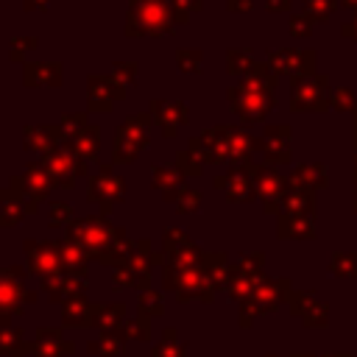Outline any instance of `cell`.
Listing matches in <instances>:
<instances>
[{"label":"cell","instance_id":"cell-23","mask_svg":"<svg viewBox=\"0 0 357 357\" xmlns=\"http://www.w3.org/2000/svg\"><path fill=\"white\" fill-rule=\"evenodd\" d=\"M42 290H45V296H47L53 304H64V301H70V298H75V296H86V279L59 273V276L42 279Z\"/></svg>","mask_w":357,"mask_h":357},{"label":"cell","instance_id":"cell-21","mask_svg":"<svg viewBox=\"0 0 357 357\" xmlns=\"http://www.w3.org/2000/svg\"><path fill=\"white\" fill-rule=\"evenodd\" d=\"M22 145L25 151L33 153H47L59 145H64V131L59 123H45V126H25L22 128Z\"/></svg>","mask_w":357,"mask_h":357},{"label":"cell","instance_id":"cell-54","mask_svg":"<svg viewBox=\"0 0 357 357\" xmlns=\"http://www.w3.org/2000/svg\"><path fill=\"white\" fill-rule=\"evenodd\" d=\"M226 8H229L231 14H243V11H251L254 3H251V0H226Z\"/></svg>","mask_w":357,"mask_h":357},{"label":"cell","instance_id":"cell-25","mask_svg":"<svg viewBox=\"0 0 357 357\" xmlns=\"http://www.w3.org/2000/svg\"><path fill=\"white\" fill-rule=\"evenodd\" d=\"M28 215V201L20 190H14L11 184L6 190H0V226L11 229L17 223H22V218Z\"/></svg>","mask_w":357,"mask_h":357},{"label":"cell","instance_id":"cell-42","mask_svg":"<svg viewBox=\"0 0 357 357\" xmlns=\"http://www.w3.org/2000/svg\"><path fill=\"white\" fill-rule=\"evenodd\" d=\"M337 6H340V0H304V11L315 20V25L326 22L337 11Z\"/></svg>","mask_w":357,"mask_h":357},{"label":"cell","instance_id":"cell-58","mask_svg":"<svg viewBox=\"0 0 357 357\" xmlns=\"http://www.w3.org/2000/svg\"><path fill=\"white\" fill-rule=\"evenodd\" d=\"M340 6H346V8H351V11H357V0H340Z\"/></svg>","mask_w":357,"mask_h":357},{"label":"cell","instance_id":"cell-55","mask_svg":"<svg viewBox=\"0 0 357 357\" xmlns=\"http://www.w3.org/2000/svg\"><path fill=\"white\" fill-rule=\"evenodd\" d=\"M290 6H293V0H265V8H268L271 14H279V11H290Z\"/></svg>","mask_w":357,"mask_h":357},{"label":"cell","instance_id":"cell-8","mask_svg":"<svg viewBox=\"0 0 357 357\" xmlns=\"http://www.w3.org/2000/svg\"><path fill=\"white\" fill-rule=\"evenodd\" d=\"M39 162H42V167L47 170L53 187H67V190H70V187H75V178H81V176L89 173L86 162H84L73 148H67V145H59V148L42 153Z\"/></svg>","mask_w":357,"mask_h":357},{"label":"cell","instance_id":"cell-59","mask_svg":"<svg viewBox=\"0 0 357 357\" xmlns=\"http://www.w3.org/2000/svg\"><path fill=\"white\" fill-rule=\"evenodd\" d=\"M351 114H354V151H357V109Z\"/></svg>","mask_w":357,"mask_h":357},{"label":"cell","instance_id":"cell-2","mask_svg":"<svg viewBox=\"0 0 357 357\" xmlns=\"http://www.w3.org/2000/svg\"><path fill=\"white\" fill-rule=\"evenodd\" d=\"M279 86V75L268 67V61H257L254 73L248 78H240L234 86L226 89V98L231 103V112L245 123H262L268 112L276 103L273 89Z\"/></svg>","mask_w":357,"mask_h":357},{"label":"cell","instance_id":"cell-38","mask_svg":"<svg viewBox=\"0 0 357 357\" xmlns=\"http://www.w3.org/2000/svg\"><path fill=\"white\" fill-rule=\"evenodd\" d=\"M148 321H151V318H145V315L137 312V318H126V321H123L120 335H123L126 340H142V343H148V340H151V324H148Z\"/></svg>","mask_w":357,"mask_h":357},{"label":"cell","instance_id":"cell-40","mask_svg":"<svg viewBox=\"0 0 357 357\" xmlns=\"http://www.w3.org/2000/svg\"><path fill=\"white\" fill-rule=\"evenodd\" d=\"M176 64L181 73L195 75L204 70V53L198 47H181V50H176Z\"/></svg>","mask_w":357,"mask_h":357},{"label":"cell","instance_id":"cell-52","mask_svg":"<svg viewBox=\"0 0 357 357\" xmlns=\"http://www.w3.org/2000/svg\"><path fill=\"white\" fill-rule=\"evenodd\" d=\"M112 284H114L117 290H128V287H137V276L131 273L128 265H120V268L112 271Z\"/></svg>","mask_w":357,"mask_h":357},{"label":"cell","instance_id":"cell-51","mask_svg":"<svg viewBox=\"0 0 357 357\" xmlns=\"http://www.w3.org/2000/svg\"><path fill=\"white\" fill-rule=\"evenodd\" d=\"M204 0H173V8H176V20L178 25H184L195 11H201Z\"/></svg>","mask_w":357,"mask_h":357},{"label":"cell","instance_id":"cell-37","mask_svg":"<svg viewBox=\"0 0 357 357\" xmlns=\"http://www.w3.org/2000/svg\"><path fill=\"white\" fill-rule=\"evenodd\" d=\"M137 312L145 315V318H162V315H165V296H162L159 290H145V293H139Z\"/></svg>","mask_w":357,"mask_h":357},{"label":"cell","instance_id":"cell-36","mask_svg":"<svg viewBox=\"0 0 357 357\" xmlns=\"http://www.w3.org/2000/svg\"><path fill=\"white\" fill-rule=\"evenodd\" d=\"M28 346L22 326H0V354H22Z\"/></svg>","mask_w":357,"mask_h":357},{"label":"cell","instance_id":"cell-61","mask_svg":"<svg viewBox=\"0 0 357 357\" xmlns=\"http://www.w3.org/2000/svg\"><path fill=\"white\" fill-rule=\"evenodd\" d=\"M354 212H357V195H354Z\"/></svg>","mask_w":357,"mask_h":357},{"label":"cell","instance_id":"cell-27","mask_svg":"<svg viewBox=\"0 0 357 357\" xmlns=\"http://www.w3.org/2000/svg\"><path fill=\"white\" fill-rule=\"evenodd\" d=\"M59 254H61V268L67 276H78V279H86V271H89V254L73 243L70 237L59 240Z\"/></svg>","mask_w":357,"mask_h":357},{"label":"cell","instance_id":"cell-6","mask_svg":"<svg viewBox=\"0 0 357 357\" xmlns=\"http://www.w3.org/2000/svg\"><path fill=\"white\" fill-rule=\"evenodd\" d=\"M290 109L298 114H321L332 109L329 75L315 73L304 78H290Z\"/></svg>","mask_w":357,"mask_h":357},{"label":"cell","instance_id":"cell-20","mask_svg":"<svg viewBox=\"0 0 357 357\" xmlns=\"http://www.w3.org/2000/svg\"><path fill=\"white\" fill-rule=\"evenodd\" d=\"M215 187L223 190L231 204H245V201H251L257 195L254 178H251V173L245 167H229V173L215 176Z\"/></svg>","mask_w":357,"mask_h":357},{"label":"cell","instance_id":"cell-3","mask_svg":"<svg viewBox=\"0 0 357 357\" xmlns=\"http://www.w3.org/2000/svg\"><path fill=\"white\" fill-rule=\"evenodd\" d=\"M178 25L173 0H131L126 14V36H165Z\"/></svg>","mask_w":357,"mask_h":357},{"label":"cell","instance_id":"cell-11","mask_svg":"<svg viewBox=\"0 0 357 357\" xmlns=\"http://www.w3.org/2000/svg\"><path fill=\"white\" fill-rule=\"evenodd\" d=\"M86 198L100 206V215H109L114 204L126 198V181L112 173V165H100V170L86 181Z\"/></svg>","mask_w":357,"mask_h":357},{"label":"cell","instance_id":"cell-17","mask_svg":"<svg viewBox=\"0 0 357 357\" xmlns=\"http://www.w3.org/2000/svg\"><path fill=\"white\" fill-rule=\"evenodd\" d=\"M187 151H192L204 165H223V162H229V156H226L223 123L206 128V131L198 134V137H192V139L187 142Z\"/></svg>","mask_w":357,"mask_h":357},{"label":"cell","instance_id":"cell-50","mask_svg":"<svg viewBox=\"0 0 357 357\" xmlns=\"http://www.w3.org/2000/svg\"><path fill=\"white\" fill-rule=\"evenodd\" d=\"M332 109L335 112H354L357 109V98L349 86H335L332 89Z\"/></svg>","mask_w":357,"mask_h":357},{"label":"cell","instance_id":"cell-46","mask_svg":"<svg viewBox=\"0 0 357 357\" xmlns=\"http://www.w3.org/2000/svg\"><path fill=\"white\" fill-rule=\"evenodd\" d=\"M47 223L53 229H61V226H70L73 223V206L67 201H53L50 209H47Z\"/></svg>","mask_w":357,"mask_h":357},{"label":"cell","instance_id":"cell-35","mask_svg":"<svg viewBox=\"0 0 357 357\" xmlns=\"http://www.w3.org/2000/svg\"><path fill=\"white\" fill-rule=\"evenodd\" d=\"M279 237H312L315 229H312V218L307 215H279Z\"/></svg>","mask_w":357,"mask_h":357},{"label":"cell","instance_id":"cell-14","mask_svg":"<svg viewBox=\"0 0 357 357\" xmlns=\"http://www.w3.org/2000/svg\"><path fill=\"white\" fill-rule=\"evenodd\" d=\"M22 248H25V257H28V273H36L39 279L64 273L61 254H59V240H25Z\"/></svg>","mask_w":357,"mask_h":357},{"label":"cell","instance_id":"cell-19","mask_svg":"<svg viewBox=\"0 0 357 357\" xmlns=\"http://www.w3.org/2000/svg\"><path fill=\"white\" fill-rule=\"evenodd\" d=\"M73 351H75V346L64 337V332L47 329V326H39L33 332V340H28V346H25V354H33V357H64Z\"/></svg>","mask_w":357,"mask_h":357},{"label":"cell","instance_id":"cell-26","mask_svg":"<svg viewBox=\"0 0 357 357\" xmlns=\"http://www.w3.org/2000/svg\"><path fill=\"white\" fill-rule=\"evenodd\" d=\"M290 184L296 187H304V190H321V187H329V170L324 162H304V165H296L293 173L287 176Z\"/></svg>","mask_w":357,"mask_h":357},{"label":"cell","instance_id":"cell-41","mask_svg":"<svg viewBox=\"0 0 357 357\" xmlns=\"http://www.w3.org/2000/svg\"><path fill=\"white\" fill-rule=\"evenodd\" d=\"M190 243H192V240H190L187 231H181V229L167 226V229L162 231V254H165V257H170V254L181 251V248H187Z\"/></svg>","mask_w":357,"mask_h":357},{"label":"cell","instance_id":"cell-44","mask_svg":"<svg viewBox=\"0 0 357 357\" xmlns=\"http://www.w3.org/2000/svg\"><path fill=\"white\" fill-rule=\"evenodd\" d=\"M312 28H315V20H312L307 11L290 14V22H287V31H290V36H296V39H307V36L312 33Z\"/></svg>","mask_w":357,"mask_h":357},{"label":"cell","instance_id":"cell-56","mask_svg":"<svg viewBox=\"0 0 357 357\" xmlns=\"http://www.w3.org/2000/svg\"><path fill=\"white\" fill-rule=\"evenodd\" d=\"M340 33H343L346 39H351V42L357 45V14H354V20H351V22H343V28H340Z\"/></svg>","mask_w":357,"mask_h":357},{"label":"cell","instance_id":"cell-60","mask_svg":"<svg viewBox=\"0 0 357 357\" xmlns=\"http://www.w3.org/2000/svg\"><path fill=\"white\" fill-rule=\"evenodd\" d=\"M354 181H357V151H354Z\"/></svg>","mask_w":357,"mask_h":357},{"label":"cell","instance_id":"cell-13","mask_svg":"<svg viewBox=\"0 0 357 357\" xmlns=\"http://www.w3.org/2000/svg\"><path fill=\"white\" fill-rule=\"evenodd\" d=\"M11 187L25 195V201H28V215H36V212H39V201H45V198L50 195L53 181H50L47 170L42 167V162H31L22 176H11Z\"/></svg>","mask_w":357,"mask_h":357},{"label":"cell","instance_id":"cell-29","mask_svg":"<svg viewBox=\"0 0 357 357\" xmlns=\"http://www.w3.org/2000/svg\"><path fill=\"white\" fill-rule=\"evenodd\" d=\"M64 145L73 148L84 162H95L98 153H100V128L95 123H89L84 131H78L75 137H70Z\"/></svg>","mask_w":357,"mask_h":357},{"label":"cell","instance_id":"cell-28","mask_svg":"<svg viewBox=\"0 0 357 357\" xmlns=\"http://www.w3.org/2000/svg\"><path fill=\"white\" fill-rule=\"evenodd\" d=\"M151 184H153V190H159L162 192V198L165 201H176V195L184 190V173L181 170H176V167H162V165H153V170H151Z\"/></svg>","mask_w":357,"mask_h":357},{"label":"cell","instance_id":"cell-49","mask_svg":"<svg viewBox=\"0 0 357 357\" xmlns=\"http://www.w3.org/2000/svg\"><path fill=\"white\" fill-rule=\"evenodd\" d=\"M176 170H181L184 176H201V170H204V162L192 153V151H178L176 153Z\"/></svg>","mask_w":357,"mask_h":357},{"label":"cell","instance_id":"cell-15","mask_svg":"<svg viewBox=\"0 0 357 357\" xmlns=\"http://www.w3.org/2000/svg\"><path fill=\"white\" fill-rule=\"evenodd\" d=\"M126 98V86L106 73L86 75V109L89 112H112L117 100Z\"/></svg>","mask_w":357,"mask_h":357},{"label":"cell","instance_id":"cell-12","mask_svg":"<svg viewBox=\"0 0 357 357\" xmlns=\"http://www.w3.org/2000/svg\"><path fill=\"white\" fill-rule=\"evenodd\" d=\"M293 128L287 123H276V126H265L262 137L257 139V151L262 153V165L268 167H279V165H290L293 162Z\"/></svg>","mask_w":357,"mask_h":357},{"label":"cell","instance_id":"cell-31","mask_svg":"<svg viewBox=\"0 0 357 357\" xmlns=\"http://www.w3.org/2000/svg\"><path fill=\"white\" fill-rule=\"evenodd\" d=\"M282 212L284 215H307V218H312V212H315V195L310 190H304V187L290 184L287 192H284V198H282Z\"/></svg>","mask_w":357,"mask_h":357},{"label":"cell","instance_id":"cell-9","mask_svg":"<svg viewBox=\"0 0 357 357\" xmlns=\"http://www.w3.org/2000/svg\"><path fill=\"white\" fill-rule=\"evenodd\" d=\"M245 170L254 178V190H257V195L262 201V209L271 212V215L279 212L282 209V198H284V192L290 187V178L282 176L276 167H268L262 162H251V165H245Z\"/></svg>","mask_w":357,"mask_h":357},{"label":"cell","instance_id":"cell-16","mask_svg":"<svg viewBox=\"0 0 357 357\" xmlns=\"http://www.w3.org/2000/svg\"><path fill=\"white\" fill-rule=\"evenodd\" d=\"M148 112L153 114V123L159 126L162 137H167V139L176 137V131L190 123V109H187V103H181V100L153 98L151 106H148Z\"/></svg>","mask_w":357,"mask_h":357},{"label":"cell","instance_id":"cell-39","mask_svg":"<svg viewBox=\"0 0 357 357\" xmlns=\"http://www.w3.org/2000/svg\"><path fill=\"white\" fill-rule=\"evenodd\" d=\"M151 357H187V346L176 340V329H165L162 340L151 349Z\"/></svg>","mask_w":357,"mask_h":357},{"label":"cell","instance_id":"cell-10","mask_svg":"<svg viewBox=\"0 0 357 357\" xmlns=\"http://www.w3.org/2000/svg\"><path fill=\"white\" fill-rule=\"evenodd\" d=\"M268 67L276 75H290V78H304V75H315L318 70V53L312 47L296 50V47H282V50H268L265 56Z\"/></svg>","mask_w":357,"mask_h":357},{"label":"cell","instance_id":"cell-33","mask_svg":"<svg viewBox=\"0 0 357 357\" xmlns=\"http://www.w3.org/2000/svg\"><path fill=\"white\" fill-rule=\"evenodd\" d=\"M126 349V337L120 332H100L98 337L86 340V354L95 357H120Z\"/></svg>","mask_w":357,"mask_h":357},{"label":"cell","instance_id":"cell-30","mask_svg":"<svg viewBox=\"0 0 357 357\" xmlns=\"http://www.w3.org/2000/svg\"><path fill=\"white\" fill-rule=\"evenodd\" d=\"M123 321H126V304L123 301L92 307V326L100 329V332H120Z\"/></svg>","mask_w":357,"mask_h":357},{"label":"cell","instance_id":"cell-48","mask_svg":"<svg viewBox=\"0 0 357 357\" xmlns=\"http://www.w3.org/2000/svg\"><path fill=\"white\" fill-rule=\"evenodd\" d=\"M112 75L128 89L131 84H137V75H139V64L137 61H114L112 64Z\"/></svg>","mask_w":357,"mask_h":357},{"label":"cell","instance_id":"cell-7","mask_svg":"<svg viewBox=\"0 0 357 357\" xmlns=\"http://www.w3.org/2000/svg\"><path fill=\"white\" fill-rule=\"evenodd\" d=\"M162 284H165V290H173L178 301H192V298L212 301V296H215V287H212V282L201 265L198 268L165 265L162 268Z\"/></svg>","mask_w":357,"mask_h":357},{"label":"cell","instance_id":"cell-45","mask_svg":"<svg viewBox=\"0 0 357 357\" xmlns=\"http://www.w3.org/2000/svg\"><path fill=\"white\" fill-rule=\"evenodd\" d=\"M59 126H61V131H64V142H67L70 137H75L78 131H84V128L89 126V117H86L84 112H67V114L59 120Z\"/></svg>","mask_w":357,"mask_h":357},{"label":"cell","instance_id":"cell-34","mask_svg":"<svg viewBox=\"0 0 357 357\" xmlns=\"http://www.w3.org/2000/svg\"><path fill=\"white\" fill-rule=\"evenodd\" d=\"M257 67V59L248 47H229L226 50V73L234 78H248Z\"/></svg>","mask_w":357,"mask_h":357},{"label":"cell","instance_id":"cell-47","mask_svg":"<svg viewBox=\"0 0 357 357\" xmlns=\"http://www.w3.org/2000/svg\"><path fill=\"white\" fill-rule=\"evenodd\" d=\"M173 206H176V212H178V215H190V212H198V206H201V192H198V190H190V187H184V190L176 195Z\"/></svg>","mask_w":357,"mask_h":357},{"label":"cell","instance_id":"cell-4","mask_svg":"<svg viewBox=\"0 0 357 357\" xmlns=\"http://www.w3.org/2000/svg\"><path fill=\"white\" fill-rule=\"evenodd\" d=\"M151 128H153V114L142 112L134 117H126L117 131H114V148H112V162L114 165H131L151 142Z\"/></svg>","mask_w":357,"mask_h":357},{"label":"cell","instance_id":"cell-18","mask_svg":"<svg viewBox=\"0 0 357 357\" xmlns=\"http://www.w3.org/2000/svg\"><path fill=\"white\" fill-rule=\"evenodd\" d=\"M223 137H226L229 167H245V165L254 162V153H257V137H251L243 126H229V123H223Z\"/></svg>","mask_w":357,"mask_h":357},{"label":"cell","instance_id":"cell-32","mask_svg":"<svg viewBox=\"0 0 357 357\" xmlns=\"http://www.w3.org/2000/svg\"><path fill=\"white\" fill-rule=\"evenodd\" d=\"M92 307L86 296H75L61 304V324L64 326H92Z\"/></svg>","mask_w":357,"mask_h":357},{"label":"cell","instance_id":"cell-22","mask_svg":"<svg viewBox=\"0 0 357 357\" xmlns=\"http://www.w3.org/2000/svg\"><path fill=\"white\" fill-rule=\"evenodd\" d=\"M153 248H151V240L148 237H139V240H134V248H131V257H128V268H131V273L137 276V287H139V293H145V290H153L151 287V271H153Z\"/></svg>","mask_w":357,"mask_h":357},{"label":"cell","instance_id":"cell-62","mask_svg":"<svg viewBox=\"0 0 357 357\" xmlns=\"http://www.w3.org/2000/svg\"><path fill=\"white\" fill-rule=\"evenodd\" d=\"M14 357H25V351H22V354H14Z\"/></svg>","mask_w":357,"mask_h":357},{"label":"cell","instance_id":"cell-43","mask_svg":"<svg viewBox=\"0 0 357 357\" xmlns=\"http://www.w3.org/2000/svg\"><path fill=\"white\" fill-rule=\"evenodd\" d=\"M33 47H39V36H33V33H31V36H14V39H11V47H8V59L17 61V64H20V61L25 64V56H28Z\"/></svg>","mask_w":357,"mask_h":357},{"label":"cell","instance_id":"cell-53","mask_svg":"<svg viewBox=\"0 0 357 357\" xmlns=\"http://www.w3.org/2000/svg\"><path fill=\"white\" fill-rule=\"evenodd\" d=\"M259 265H262V254H245L240 259V271L248 276H259Z\"/></svg>","mask_w":357,"mask_h":357},{"label":"cell","instance_id":"cell-24","mask_svg":"<svg viewBox=\"0 0 357 357\" xmlns=\"http://www.w3.org/2000/svg\"><path fill=\"white\" fill-rule=\"evenodd\" d=\"M64 75L61 61H25L22 64V84L25 86H59Z\"/></svg>","mask_w":357,"mask_h":357},{"label":"cell","instance_id":"cell-1","mask_svg":"<svg viewBox=\"0 0 357 357\" xmlns=\"http://www.w3.org/2000/svg\"><path fill=\"white\" fill-rule=\"evenodd\" d=\"M67 237L73 243H78L89 254V259H95L112 271L126 265L131 257V248H134V240L126 237V229L112 226L106 220V215H86V218L73 220L67 226Z\"/></svg>","mask_w":357,"mask_h":357},{"label":"cell","instance_id":"cell-57","mask_svg":"<svg viewBox=\"0 0 357 357\" xmlns=\"http://www.w3.org/2000/svg\"><path fill=\"white\" fill-rule=\"evenodd\" d=\"M25 11H47V0H22Z\"/></svg>","mask_w":357,"mask_h":357},{"label":"cell","instance_id":"cell-5","mask_svg":"<svg viewBox=\"0 0 357 357\" xmlns=\"http://www.w3.org/2000/svg\"><path fill=\"white\" fill-rule=\"evenodd\" d=\"M28 268L22 265H8L0 268V326H11V318H20L25 304H36L39 293L25 287Z\"/></svg>","mask_w":357,"mask_h":357}]
</instances>
